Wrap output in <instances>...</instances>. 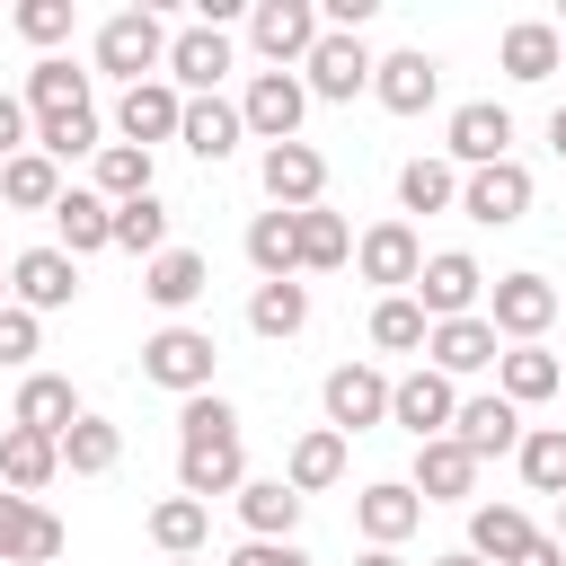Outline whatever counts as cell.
<instances>
[{"instance_id": "1", "label": "cell", "mask_w": 566, "mask_h": 566, "mask_svg": "<svg viewBox=\"0 0 566 566\" xmlns=\"http://www.w3.org/2000/svg\"><path fill=\"white\" fill-rule=\"evenodd\" d=\"M212 363H221L212 327H186V318H168V327H150V336H142V380H150V389L203 398V389H212Z\"/></svg>"}, {"instance_id": "2", "label": "cell", "mask_w": 566, "mask_h": 566, "mask_svg": "<svg viewBox=\"0 0 566 566\" xmlns=\"http://www.w3.org/2000/svg\"><path fill=\"white\" fill-rule=\"evenodd\" d=\"M97 71L124 80V88H142L150 71H168V27H159L150 9H115V18L97 27Z\"/></svg>"}, {"instance_id": "3", "label": "cell", "mask_w": 566, "mask_h": 566, "mask_svg": "<svg viewBox=\"0 0 566 566\" xmlns=\"http://www.w3.org/2000/svg\"><path fill=\"white\" fill-rule=\"evenodd\" d=\"M318 35H327V18L310 0H256L248 9V44L265 53V71H301L318 53Z\"/></svg>"}, {"instance_id": "4", "label": "cell", "mask_w": 566, "mask_h": 566, "mask_svg": "<svg viewBox=\"0 0 566 566\" xmlns=\"http://www.w3.org/2000/svg\"><path fill=\"white\" fill-rule=\"evenodd\" d=\"M486 318H495V336L539 345V336L557 327V283H548V274H495V283H486Z\"/></svg>"}, {"instance_id": "5", "label": "cell", "mask_w": 566, "mask_h": 566, "mask_svg": "<svg viewBox=\"0 0 566 566\" xmlns=\"http://www.w3.org/2000/svg\"><path fill=\"white\" fill-rule=\"evenodd\" d=\"M301 115H310V88H301V71H256L248 80V97H239V124L274 150V142H301Z\"/></svg>"}, {"instance_id": "6", "label": "cell", "mask_w": 566, "mask_h": 566, "mask_svg": "<svg viewBox=\"0 0 566 566\" xmlns=\"http://www.w3.org/2000/svg\"><path fill=\"white\" fill-rule=\"evenodd\" d=\"M531 195H539V186H531L522 159H495V168H469V177H460V212H469L478 230H513V221L531 212Z\"/></svg>"}, {"instance_id": "7", "label": "cell", "mask_w": 566, "mask_h": 566, "mask_svg": "<svg viewBox=\"0 0 566 566\" xmlns=\"http://www.w3.org/2000/svg\"><path fill=\"white\" fill-rule=\"evenodd\" d=\"M354 265H363V283H380V301H389V292H416V274H424L416 221H371V230L354 239Z\"/></svg>"}, {"instance_id": "8", "label": "cell", "mask_w": 566, "mask_h": 566, "mask_svg": "<svg viewBox=\"0 0 566 566\" xmlns=\"http://www.w3.org/2000/svg\"><path fill=\"white\" fill-rule=\"evenodd\" d=\"M478 292H486V274H478L469 248H433L424 274H416V310H424L433 327H442V318H478Z\"/></svg>"}, {"instance_id": "9", "label": "cell", "mask_w": 566, "mask_h": 566, "mask_svg": "<svg viewBox=\"0 0 566 566\" xmlns=\"http://www.w3.org/2000/svg\"><path fill=\"white\" fill-rule=\"evenodd\" d=\"M442 150H451V168H495V159H513V106H495V97L451 106Z\"/></svg>"}, {"instance_id": "10", "label": "cell", "mask_w": 566, "mask_h": 566, "mask_svg": "<svg viewBox=\"0 0 566 566\" xmlns=\"http://www.w3.org/2000/svg\"><path fill=\"white\" fill-rule=\"evenodd\" d=\"M318 407H327L336 433H371V424H389V371H371V363H336L327 389H318Z\"/></svg>"}, {"instance_id": "11", "label": "cell", "mask_w": 566, "mask_h": 566, "mask_svg": "<svg viewBox=\"0 0 566 566\" xmlns=\"http://www.w3.org/2000/svg\"><path fill=\"white\" fill-rule=\"evenodd\" d=\"M451 416H460V389H451L433 363H416V371H398V380H389V424H407L416 442L451 433Z\"/></svg>"}, {"instance_id": "12", "label": "cell", "mask_w": 566, "mask_h": 566, "mask_svg": "<svg viewBox=\"0 0 566 566\" xmlns=\"http://www.w3.org/2000/svg\"><path fill=\"white\" fill-rule=\"evenodd\" d=\"M71 548L62 513H44L35 495H0V566H53Z\"/></svg>"}, {"instance_id": "13", "label": "cell", "mask_w": 566, "mask_h": 566, "mask_svg": "<svg viewBox=\"0 0 566 566\" xmlns=\"http://www.w3.org/2000/svg\"><path fill=\"white\" fill-rule=\"evenodd\" d=\"M371 53H363V35H318V53L301 62V88L310 97H327V106H354L363 88H371Z\"/></svg>"}, {"instance_id": "14", "label": "cell", "mask_w": 566, "mask_h": 566, "mask_svg": "<svg viewBox=\"0 0 566 566\" xmlns=\"http://www.w3.org/2000/svg\"><path fill=\"white\" fill-rule=\"evenodd\" d=\"M177 124H186V88L177 80H142V88L115 97V142H133V150L177 142Z\"/></svg>"}, {"instance_id": "15", "label": "cell", "mask_w": 566, "mask_h": 566, "mask_svg": "<svg viewBox=\"0 0 566 566\" xmlns=\"http://www.w3.org/2000/svg\"><path fill=\"white\" fill-rule=\"evenodd\" d=\"M256 177H265V203H274V212H310V203L327 195V159H318V142H274V150L256 159Z\"/></svg>"}, {"instance_id": "16", "label": "cell", "mask_w": 566, "mask_h": 566, "mask_svg": "<svg viewBox=\"0 0 566 566\" xmlns=\"http://www.w3.org/2000/svg\"><path fill=\"white\" fill-rule=\"evenodd\" d=\"M71 292H80V256H62V248H18L9 256V301L18 310H71Z\"/></svg>"}, {"instance_id": "17", "label": "cell", "mask_w": 566, "mask_h": 566, "mask_svg": "<svg viewBox=\"0 0 566 566\" xmlns=\"http://www.w3.org/2000/svg\"><path fill=\"white\" fill-rule=\"evenodd\" d=\"M424 363H433L442 380H469V371H495V363H504V336H495L486 310H478V318H442V327L424 336Z\"/></svg>"}, {"instance_id": "18", "label": "cell", "mask_w": 566, "mask_h": 566, "mask_svg": "<svg viewBox=\"0 0 566 566\" xmlns=\"http://www.w3.org/2000/svg\"><path fill=\"white\" fill-rule=\"evenodd\" d=\"M451 442H460L469 460L522 451V407H513L504 389H478V398H460V416H451Z\"/></svg>"}, {"instance_id": "19", "label": "cell", "mask_w": 566, "mask_h": 566, "mask_svg": "<svg viewBox=\"0 0 566 566\" xmlns=\"http://www.w3.org/2000/svg\"><path fill=\"white\" fill-rule=\"evenodd\" d=\"M495 62H504V80H513V88H539V80H557V71H566V35H557L548 18H513V27H504V44H495Z\"/></svg>"}, {"instance_id": "20", "label": "cell", "mask_w": 566, "mask_h": 566, "mask_svg": "<svg viewBox=\"0 0 566 566\" xmlns=\"http://www.w3.org/2000/svg\"><path fill=\"white\" fill-rule=\"evenodd\" d=\"M416 522H424V495H416L407 478H371V486L354 495V531H363L371 548H398Z\"/></svg>"}, {"instance_id": "21", "label": "cell", "mask_w": 566, "mask_h": 566, "mask_svg": "<svg viewBox=\"0 0 566 566\" xmlns=\"http://www.w3.org/2000/svg\"><path fill=\"white\" fill-rule=\"evenodd\" d=\"M371 97H380L389 115H424V106L442 97V62H433L424 44H407V53H389V62L371 71Z\"/></svg>"}, {"instance_id": "22", "label": "cell", "mask_w": 566, "mask_h": 566, "mask_svg": "<svg viewBox=\"0 0 566 566\" xmlns=\"http://www.w3.org/2000/svg\"><path fill=\"white\" fill-rule=\"evenodd\" d=\"M221 71H230V35H221V27L168 35V80H177L186 97H221Z\"/></svg>"}, {"instance_id": "23", "label": "cell", "mask_w": 566, "mask_h": 566, "mask_svg": "<svg viewBox=\"0 0 566 566\" xmlns=\"http://www.w3.org/2000/svg\"><path fill=\"white\" fill-rule=\"evenodd\" d=\"M53 248H62V256H97V248H115V203H106L97 186H71V195L53 203Z\"/></svg>"}, {"instance_id": "24", "label": "cell", "mask_w": 566, "mask_h": 566, "mask_svg": "<svg viewBox=\"0 0 566 566\" xmlns=\"http://www.w3.org/2000/svg\"><path fill=\"white\" fill-rule=\"evenodd\" d=\"M80 416H88V407H80V389H71L62 371H27V380H18V407H9V424H27V433H53V442H62Z\"/></svg>"}, {"instance_id": "25", "label": "cell", "mask_w": 566, "mask_h": 566, "mask_svg": "<svg viewBox=\"0 0 566 566\" xmlns=\"http://www.w3.org/2000/svg\"><path fill=\"white\" fill-rule=\"evenodd\" d=\"M248 486V451L239 442H186L177 451V495L212 504V495H239Z\"/></svg>"}, {"instance_id": "26", "label": "cell", "mask_w": 566, "mask_h": 566, "mask_svg": "<svg viewBox=\"0 0 566 566\" xmlns=\"http://www.w3.org/2000/svg\"><path fill=\"white\" fill-rule=\"evenodd\" d=\"M407 486H416L424 504H469V486H478V460H469L451 433H433V442H416V469H407Z\"/></svg>"}, {"instance_id": "27", "label": "cell", "mask_w": 566, "mask_h": 566, "mask_svg": "<svg viewBox=\"0 0 566 566\" xmlns=\"http://www.w3.org/2000/svg\"><path fill=\"white\" fill-rule=\"evenodd\" d=\"M53 478H62V442L9 424V433H0V486H9V495H44Z\"/></svg>"}, {"instance_id": "28", "label": "cell", "mask_w": 566, "mask_h": 566, "mask_svg": "<svg viewBox=\"0 0 566 566\" xmlns=\"http://www.w3.org/2000/svg\"><path fill=\"white\" fill-rule=\"evenodd\" d=\"M248 265H256V283H301V212H256Z\"/></svg>"}, {"instance_id": "29", "label": "cell", "mask_w": 566, "mask_h": 566, "mask_svg": "<svg viewBox=\"0 0 566 566\" xmlns=\"http://www.w3.org/2000/svg\"><path fill=\"white\" fill-rule=\"evenodd\" d=\"M142 292H150V310H168V318H177V310H195V301L212 292V265H203L195 248H168V256H150V265H142Z\"/></svg>"}, {"instance_id": "30", "label": "cell", "mask_w": 566, "mask_h": 566, "mask_svg": "<svg viewBox=\"0 0 566 566\" xmlns=\"http://www.w3.org/2000/svg\"><path fill=\"white\" fill-rule=\"evenodd\" d=\"M230 504H239L248 539H292V522H301V504H310V495H301L292 478H248V486H239Z\"/></svg>"}, {"instance_id": "31", "label": "cell", "mask_w": 566, "mask_h": 566, "mask_svg": "<svg viewBox=\"0 0 566 566\" xmlns=\"http://www.w3.org/2000/svg\"><path fill=\"white\" fill-rule=\"evenodd\" d=\"M495 389H504L513 407H539V398H557V389H566V363H557L548 345H504V363H495Z\"/></svg>"}, {"instance_id": "32", "label": "cell", "mask_w": 566, "mask_h": 566, "mask_svg": "<svg viewBox=\"0 0 566 566\" xmlns=\"http://www.w3.org/2000/svg\"><path fill=\"white\" fill-rule=\"evenodd\" d=\"M531 539H539V531H531V513H522V504H469V557L513 566Z\"/></svg>"}, {"instance_id": "33", "label": "cell", "mask_w": 566, "mask_h": 566, "mask_svg": "<svg viewBox=\"0 0 566 566\" xmlns=\"http://www.w3.org/2000/svg\"><path fill=\"white\" fill-rule=\"evenodd\" d=\"M88 106V71L71 62V53H44L35 71H27V115L44 124V115H80Z\"/></svg>"}, {"instance_id": "34", "label": "cell", "mask_w": 566, "mask_h": 566, "mask_svg": "<svg viewBox=\"0 0 566 566\" xmlns=\"http://www.w3.org/2000/svg\"><path fill=\"white\" fill-rule=\"evenodd\" d=\"M239 133H248V124H239V106H230V97H186V124H177V142H186L195 159H212V168H221V159L239 150Z\"/></svg>"}, {"instance_id": "35", "label": "cell", "mask_w": 566, "mask_h": 566, "mask_svg": "<svg viewBox=\"0 0 566 566\" xmlns=\"http://www.w3.org/2000/svg\"><path fill=\"white\" fill-rule=\"evenodd\" d=\"M62 195H71V186H62V168H53L44 150H18V159L0 168V203H9V212H53Z\"/></svg>"}, {"instance_id": "36", "label": "cell", "mask_w": 566, "mask_h": 566, "mask_svg": "<svg viewBox=\"0 0 566 566\" xmlns=\"http://www.w3.org/2000/svg\"><path fill=\"white\" fill-rule=\"evenodd\" d=\"M212 539V504H195V495H159L150 504V548L159 557H195Z\"/></svg>"}, {"instance_id": "37", "label": "cell", "mask_w": 566, "mask_h": 566, "mask_svg": "<svg viewBox=\"0 0 566 566\" xmlns=\"http://www.w3.org/2000/svg\"><path fill=\"white\" fill-rule=\"evenodd\" d=\"M248 327H256L265 345L301 336V327H310V283H256V292H248Z\"/></svg>"}, {"instance_id": "38", "label": "cell", "mask_w": 566, "mask_h": 566, "mask_svg": "<svg viewBox=\"0 0 566 566\" xmlns=\"http://www.w3.org/2000/svg\"><path fill=\"white\" fill-rule=\"evenodd\" d=\"M283 478H292L301 495H318V486H336V478H345V433H336V424H310V433L292 442V460H283Z\"/></svg>"}, {"instance_id": "39", "label": "cell", "mask_w": 566, "mask_h": 566, "mask_svg": "<svg viewBox=\"0 0 566 566\" xmlns=\"http://www.w3.org/2000/svg\"><path fill=\"white\" fill-rule=\"evenodd\" d=\"M398 212H460V168L451 159H407L398 168Z\"/></svg>"}, {"instance_id": "40", "label": "cell", "mask_w": 566, "mask_h": 566, "mask_svg": "<svg viewBox=\"0 0 566 566\" xmlns=\"http://www.w3.org/2000/svg\"><path fill=\"white\" fill-rule=\"evenodd\" d=\"M513 460H522V486L531 495H557L566 504V424H531Z\"/></svg>"}, {"instance_id": "41", "label": "cell", "mask_w": 566, "mask_h": 566, "mask_svg": "<svg viewBox=\"0 0 566 566\" xmlns=\"http://www.w3.org/2000/svg\"><path fill=\"white\" fill-rule=\"evenodd\" d=\"M345 256H354V230H345V212L310 203V212H301V274H336Z\"/></svg>"}, {"instance_id": "42", "label": "cell", "mask_w": 566, "mask_h": 566, "mask_svg": "<svg viewBox=\"0 0 566 566\" xmlns=\"http://www.w3.org/2000/svg\"><path fill=\"white\" fill-rule=\"evenodd\" d=\"M424 336H433V318L416 310V292L371 301V345H380V354H424Z\"/></svg>"}, {"instance_id": "43", "label": "cell", "mask_w": 566, "mask_h": 566, "mask_svg": "<svg viewBox=\"0 0 566 566\" xmlns=\"http://www.w3.org/2000/svg\"><path fill=\"white\" fill-rule=\"evenodd\" d=\"M115 460H124V433H115L106 416H80V424L62 433V469H71V478H106Z\"/></svg>"}, {"instance_id": "44", "label": "cell", "mask_w": 566, "mask_h": 566, "mask_svg": "<svg viewBox=\"0 0 566 566\" xmlns=\"http://www.w3.org/2000/svg\"><path fill=\"white\" fill-rule=\"evenodd\" d=\"M115 248H124V256H142V265H150V256H168V203H159V195L115 203Z\"/></svg>"}, {"instance_id": "45", "label": "cell", "mask_w": 566, "mask_h": 566, "mask_svg": "<svg viewBox=\"0 0 566 566\" xmlns=\"http://www.w3.org/2000/svg\"><path fill=\"white\" fill-rule=\"evenodd\" d=\"M35 150L62 168V159H97L106 142H97V106H80V115H44L35 124Z\"/></svg>"}, {"instance_id": "46", "label": "cell", "mask_w": 566, "mask_h": 566, "mask_svg": "<svg viewBox=\"0 0 566 566\" xmlns=\"http://www.w3.org/2000/svg\"><path fill=\"white\" fill-rule=\"evenodd\" d=\"M97 195H106V203H142V195H150V150L106 142V150H97Z\"/></svg>"}, {"instance_id": "47", "label": "cell", "mask_w": 566, "mask_h": 566, "mask_svg": "<svg viewBox=\"0 0 566 566\" xmlns=\"http://www.w3.org/2000/svg\"><path fill=\"white\" fill-rule=\"evenodd\" d=\"M186 442H239V407H230L221 389L177 398V451H186Z\"/></svg>"}, {"instance_id": "48", "label": "cell", "mask_w": 566, "mask_h": 566, "mask_svg": "<svg viewBox=\"0 0 566 566\" xmlns=\"http://www.w3.org/2000/svg\"><path fill=\"white\" fill-rule=\"evenodd\" d=\"M35 354H44V318L9 301V310H0V363H9V371H27Z\"/></svg>"}, {"instance_id": "49", "label": "cell", "mask_w": 566, "mask_h": 566, "mask_svg": "<svg viewBox=\"0 0 566 566\" xmlns=\"http://www.w3.org/2000/svg\"><path fill=\"white\" fill-rule=\"evenodd\" d=\"M18 35H27V44H44V53H53V44H62V35H71V0H18Z\"/></svg>"}, {"instance_id": "50", "label": "cell", "mask_w": 566, "mask_h": 566, "mask_svg": "<svg viewBox=\"0 0 566 566\" xmlns=\"http://www.w3.org/2000/svg\"><path fill=\"white\" fill-rule=\"evenodd\" d=\"M18 150H35V115H27V97L0 88V168H9Z\"/></svg>"}, {"instance_id": "51", "label": "cell", "mask_w": 566, "mask_h": 566, "mask_svg": "<svg viewBox=\"0 0 566 566\" xmlns=\"http://www.w3.org/2000/svg\"><path fill=\"white\" fill-rule=\"evenodd\" d=\"M221 566H310V557H301L292 539H239V548H230Z\"/></svg>"}, {"instance_id": "52", "label": "cell", "mask_w": 566, "mask_h": 566, "mask_svg": "<svg viewBox=\"0 0 566 566\" xmlns=\"http://www.w3.org/2000/svg\"><path fill=\"white\" fill-rule=\"evenodd\" d=\"M513 566H566V539H557V531H539V539H531Z\"/></svg>"}, {"instance_id": "53", "label": "cell", "mask_w": 566, "mask_h": 566, "mask_svg": "<svg viewBox=\"0 0 566 566\" xmlns=\"http://www.w3.org/2000/svg\"><path fill=\"white\" fill-rule=\"evenodd\" d=\"M354 566H407V557H398V548H363Z\"/></svg>"}, {"instance_id": "54", "label": "cell", "mask_w": 566, "mask_h": 566, "mask_svg": "<svg viewBox=\"0 0 566 566\" xmlns=\"http://www.w3.org/2000/svg\"><path fill=\"white\" fill-rule=\"evenodd\" d=\"M548 150H557V159H566V106H557V115H548Z\"/></svg>"}, {"instance_id": "55", "label": "cell", "mask_w": 566, "mask_h": 566, "mask_svg": "<svg viewBox=\"0 0 566 566\" xmlns=\"http://www.w3.org/2000/svg\"><path fill=\"white\" fill-rule=\"evenodd\" d=\"M433 566H486V557H469V548H451V557H433Z\"/></svg>"}, {"instance_id": "56", "label": "cell", "mask_w": 566, "mask_h": 566, "mask_svg": "<svg viewBox=\"0 0 566 566\" xmlns=\"http://www.w3.org/2000/svg\"><path fill=\"white\" fill-rule=\"evenodd\" d=\"M0 310H9V265H0Z\"/></svg>"}, {"instance_id": "57", "label": "cell", "mask_w": 566, "mask_h": 566, "mask_svg": "<svg viewBox=\"0 0 566 566\" xmlns=\"http://www.w3.org/2000/svg\"><path fill=\"white\" fill-rule=\"evenodd\" d=\"M557 539H566V504H557Z\"/></svg>"}, {"instance_id": "58", "label": "cell", "mask_w": 566, "mask_h": 566, "mask_svg": "<svg viewBox=\"0 0 566 566\" xmlns=\"http://www.w3.org/2000/svg\"><path fill=\"white\" fill-rule=\"evenodd\" d=\"M168 566H203V557H168Z\"/></svg>"}, {"instance_id": "59", "label": "cell", "mask_w": 566, "mask_h": 566, "mask_svg": "<svg viewBox=\"0 0 566 566\" xmlns=\"http://www.w3.org/2000/svg\"><path fill=\"white\" fill-rule=\"evenodd\" d=\"M557 398H566V389H557Z\"/></svg>"}]
</instances>
